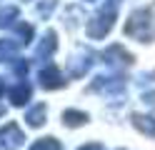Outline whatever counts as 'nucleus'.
<instances>
[{
    "mask_svg": "<svg viewBox=\"0 0 155 150\" xmlns=\"http://www.w3.org/2000/svg\"><path fill=\"white\" fill-rule=\"evenodd\" d=\"M8 98H10V103H13L15 108L25 105L28 100L33 98V88H30V83H25V80H20V83L10 85V90H8Z\"/></svg>",
    "mask_w": 155,
    "mask_h": 150,
    "instance_id": "obj_9",
    "label": "nucleus"
},
{
    "mask_svg": "<svg viewBox=\"0 0 155 150\" xmlns=\"http://www.w3.org/2000/svg\"><path fill=\"white\" fill-rule=\"evenodd\" d=\"M0 115H3V108H0Z\"/></svg>",
    "mask_w": 155,
    "mask_h": 150,
    "instance_id": "obj_21",
    "label": "nucleus"
},
{
    "mask_svg": "<svg viewBox=\"0 0 155 150\" xmlns=\"http://www.w3.org/2000/svg\"><path fill=\"white\" fill-rule=\"evenodd\" d=\"M88 3H95V0H88Z\"/></svg>",
    "mask_w": 155,
    "mask_h": 150,
    "instance_id": "obj_22",
    "label": "nucleus"
},
{
    "mask_svg": "<svg viewBox=\"0 0 155 150\" xmlns=\"http://www.w3.org/2000/svg\"><path fill=\"white\" fill-rule=\"evenodd\" d=\"M90 90H93V93H100V95H108V98H120L125 93V80L120 75H113V78L98 75L90 83Z\"/></svg>",
    "mask_w": 155,
    "mask_h": 150,
    "instance_id": "obj_4",
    "label": "nucleus"
},
{
    "mask_svg": "<svg viewBox=\"0 0 155 150\" xmlns=\"http://www.w3.org/2000/svg\"><path fill=\"white\" fill-rule=\"evenodd\" d=\"M23 143H25V135H23V130H20L18 123H5L0 128V148L18 150V148H23Z\"/></svg>",
    "mask_w": 155,
    "mask_h": 150,
    "instance_id": "obj_5",
    "label": "nucleus"
},
{
    "mask_svg": "<svg viewBox=\"0 0 155 150\" xmlns=\"http://www.w3.org/2000/svg\"><path fill=\"white\" fill-rule=\"evenodd\" d=\"M15 30H18V40H20L23 45H28V43L33 40V25H30V23H18Z\"/></svg>",
    "mask_w": 155,
    "mask_h": 150,
    "instance_id": "obj_16",
    "label": "nucleus"
},
{
    "mask_svg": "<svg viewBox=\"0 0 155 150\" xmlns=\"http://www.w3.org/2000/svg\"><path fill=\"white\" fill-rule=\"evenodd\" d=\"M55 5H58V0H40V3H38V15L40 18H48L55 10Z\"/></svg>",
    "mask_w": 155,
    "mask_h": 150,
    "instance_id": "obj_17",
    "label": "nucleus"
},
{
    "mask_svg": "<svg viewBox=\"0 0 155 150\" xmlns=\"http://www.w3.org/2000/svg\"><path fill=\"white\" fill-rule=\"evenodd\" d=\"M115 18H118V3H105L103 8H98L95 13L88 18V25H85V33L90 40H103L105 35L113 30Z\"/></svg>",
    "mask_w": 155,
    "mask_h": 150,
    "instance_id": "obj_2",
    "label": "nucleus"
},
{
    "mask_svg": "<svg viewBox=\"0 0 155 150\" xmlns=\"http://www.w3.org/2000/svg\"><path fill=\"white\" fill-rule=\"evenodd\" d=\"M55 50H58V33L55 30H48L40 38L38 48H35V60H50Z\"/></svg>",
    "mask_w": 155,
    "mask_h": 150,
    "instance_id": "obj_8",
    "label": "nucleus"
},
{
    "mask_svg": "<svg viewBox=\"0 0 155 150\" xmlns=\"http://www.w3.org/2000/svg\"><path fill=\"white\" fill-rule=\"evenodd\" d=\"M45 118H48L45 103H35V105L28 108V113H25V120H28V125H30V128H43L45 125Z\"/></svg>",
    "mask_w": 155,
    "mask_h": 150,
    "instance_id": "obj_12",
    "label": "nucleus"
},
{
    "mask_svg": "<svg viewBox=\"0 0 155 150\" xmlns=\"http://www.w3.org/2000/svg\"><path fill=\"white\" fill-rule=\"evenodd\" d=\"M93 63H95V53L90 48L75 50V53L70 55V60H68V75H70V78H83L93 68Z\"/></svg>",
    "mask_w": 155,
    "mask_h": 150,
    "instance_id": "obj_3",
    "label": "nucleus"
},
{
    "mask_svg": "<svg viewBox=\"0 0 155 150\" xmlns=\"http://www.w3.org/2000/svg\"><path fill=\"white\" fill-rule=\"evenodd\" d=\"M88 113H83V110H65V113H63V123L68 125V128H80V125H85V123H88Z\"/></svg>",
    "mask_w": 155,
    "mask_h": 150,
    "instance_id": "obj_14",
    "label": "nucleus"
},
{
    "mask_svg": "<svg viewBox=\"0 0 155 150\" xmlns=\"http://www.w3.org/2000/svg\"><path fill=\"white\" fill-rule=\"evenodd\" d=\"M125 35L138 43H153L155 40V10L153 8H138L128 15Z\"/></svg>",
    "mask_w": 155,
    "mask_h": 150,
    "instance_id": "obj_1",
    "label": "nucleus"
},
{
    "mask_svg": "<svg viewBox=\"0 0 155 150\" xmlns=\"http://www.w3.org/2000/svg\"><path fill=\"white\" fill-rule=\"evenodd\" d=\"M130 120H133V125L138 128L143 135L155 138V113H135Z\"/></svg>",
    "mask_w": 155,
    "mask_h": 150,
    "instance_id": "obj_10",
    "label": "nucleus"
},
{
    "mask_svg": "<svg viewBox=\"0 0 155 150\" xmlns=\"http://www.w3.org/2000/svg\"><path fill=\"white\" fill-rule=\"evenodd\" d=\"M110 3H118V5H120V3H123V0H110Z\"/></svg>",
    "mask_w": 155,
    "mask_h": 150,
    "instance_id": "obj_20",
    "label": "nucleus"
},
{
    "mask_svg": "<svg viewBox=\"0 0 155 150\" xmlns=\"http://www.w3.org/2000/svg\"><path fill=\"white\" fill-rule=\"evenodd\" d=\"M28 150H63V145H60L58 138H40V140H35Z\"/></svg>",
    "mask_w": 155,
    "mask_h": 150,
    "instance_id": "obj_15",
    "label": "nucleus"
},
{
    "mask_svg": "<svg viewBox=\"0 0 155 150\" xmlns=\"http://www.w3.org/2000/svg\"><path fill=\"white\" fill-rule=\"evenodd\" d=\"M23 43L20 40H10V38H0V63H10V60H15V55L20 53Z\"/></svg>",
    "mask_w": 155,
    "mask_h": 150,
    "instance_id": "obj_11",
    "label": "nucleus"
},
{
    "mask_svg": "<svg viewBox=\"0 0 155 150\" xmlns=\"http://www.w3.org/2000/svg\"><path fill=\"white\" fill-rule=\"evenodd\" d=\"M5 93V85H3V80H0V95H3Z\"/></svg>",
    "mask_w": 155,
    "mask_h": 150,
    "instance_id": "obj_19",
    "label": "nucleus"
},
{
    "mask_svg": "<svg viewBox=\"0 0 155 150\" xmlns=\"http://www.w3.org/2000/svg\"><path fill=\"white\" fill-rule=\"evenodd\" d=\"M78 150H103L100 143H88V145H83V148H78Z\"/></svg>",
    "mask_w": 155,
    "mask_h": 150,
    "instance_id": "obj_18",
    "label": "nucleus"
},
{
    "mask_svg": "<svg viewBox=\"0 0 155 150\" xmlns=\"http://www.w3.org/2000/svg\"><path fill=\"white\" fill-rule=\"evenodd\" d=\"M38 83H40V88H45V90H58V88L65 85V78H63V73L53 63H48V65H43L40 70H38Z\"/></svg>",
    "mask_w": 155,
    "mask_h": 150,
    "instance_id": "obj_6",
    "label": "nucleus"
},
{
    "mask_svg": "<svg viewBox=\"0 0 155 150\" xmlns=\"http://www.w3.org/2000/svg\"><path fill=\"white\" fill-rule=\"evenodd\" d=\"M18 20H20L18 5H3L0 8V28H15Z\"/></svg>",
    "mask_w": 155,
    "mask_h": 150,
    "instance_id": "obj_13",
    "label": "nucleus"
},
{
    "mask_svg": "<svg viewBox=\"0 0 155 150\" xmlns=\"http://www.w3.org/2000/svg\"><path fill=\"white\" fill-rule=\"evenodd\" d=\"M103 60H105L110 68L120 70V68H125V65H130V63H133V55H130L123 45H110V48L103 53Z\"/></svg>",
    "mask_w": 155,
    "mask_h": 150,
    "instance_id": "obj_7",
    "label": "nucleus"
}]
</instances>
